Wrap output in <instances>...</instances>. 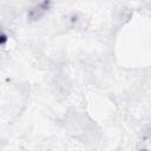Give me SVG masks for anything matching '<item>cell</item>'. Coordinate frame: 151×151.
<instances>
[{
	"label": "cell",
	"instance_id": "obj_1",
	"mask_svg": "<svg viewBox=\"0 0 151 151\" xmlns=\"http://www.w3.org/2000/svg\"><path fill=\"white\" fill-rule=\"evenodd\" d=\"M48 8H50V0H42L39 5H37V6L29 12V17H31L32 19H38V18H40Z\"/></svg>",
	"mask_w": 151,
	"mask_h": 151
}]
</instances>
